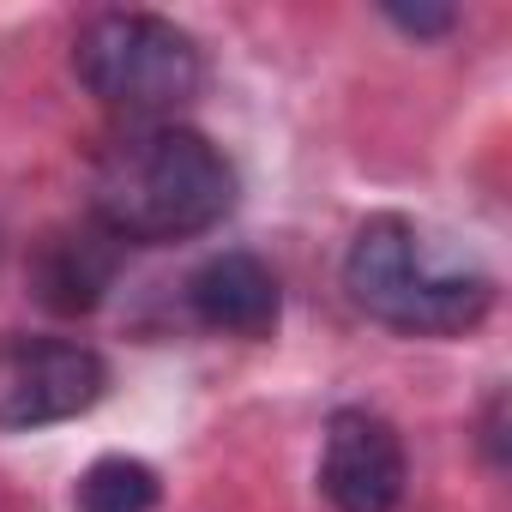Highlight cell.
Returning <instances> with one entry per match:
<instances>
[{
	"instance_id": "1",
	"label": "cell",
	"mask_w": 512,
	"mask_h": 512,
	"mask_svg": "<svg viewBox=\"0 0 512 512\" xmlns=\"http://www.w3.org/2000/svg\"><path fill=\"white\" fill-rule=\"evenodd\" d=\"M235 205V169L229 157L175 121H151L139 133H121L97 169H91V223H103L115 241H187L229 217Z\"/></svg>"
},
{
	"instance_id": "2",
	"label": "cell",
	"mask_w": 512,
	"mask_h": 512,
	"mask_svg": "<svg viewBox=\"0 0 512 512\" xmlns=\"http://www.w3.org/2000/svg\"><path fill=\"white\" fill-rule=\"evenodd\" d=\"M344 290L368 320L410 338L470 332L494 308V278L476 253L404 211H380L356 229L344 253Z\"/></svg>"
},
{
	"instance_id": "3",
	"label": "cell",
	"mask_w": 512,
	"mask_h": 512,
	"mask_svg": "<svg viewBox=\"0 0 512 512\" xmlns=\"http://www.w3.org/2000/svg\"><path fill=\"white\" fill-rule=\"evenodd\" d=\"M79 85L121 115H169L199 97V43L157 13H97L73 43Z\"/></svg>"
},
{
	"instance_id": "4",
	"label": "cell",
	"mask_w": 512,
	"mask_h": 512,
	"mask_svg": "<svg viewBox=\"0 0 512 512\" xmlns=\"http://www.w3.org/2000/svg\"><path fill=\"white\" fill-rule=\"evenodd\" d=\"M103 386H109V368L91 344L0 332V434L85 416L103 398Z\"/></svg>"
},
{
	"instance_id": "5",
	"label": "cell",
	"mask_w": 512,
	"mask_h": 512,
	"mask_svg": "<svg viewBox=\"0 0 512 512\" xmlns=\"http://www.w3.org/2000/svg\"><path fill=\"white\" fill-rule=\"evenodd\" d=\"M410 482V458L398 428L380 410L344 404L326 422V446H320V488L338 512H398Z\"/></svg>"
},
{
	"instance_id": "6",
	"label": "cell",
	"mask_w": 512,
	"mask_h": 512,
	"mask_svg": "<svg viewBox=\"0 0 512 512\" xmlns=\"http://www.w3.org/2000/svg\"><path fill=\"white\" fill-rule=\"evenodd\" d=\"M187 302L199 326L229 332V338H272L284 314V290L260 253H211L187 284Z\"/></svg>"
},
{
	"instance_id": "7",
	"label": "cell",
	"mask_w": 512,
	"mask_h": 512,
	"mask_svg": "<svg viewBox=\"0 0 512 512\" xmlns=\"http://www.w3.org/2000/svg\"><path fill=\"white\" fill-rule=\"evenodd\" d=\"M121 272V241L103 223H79V229H55L37 241L31 260V296L55 314H91Z\"/></svg>"
},
{
	"instance_id": "8",
	"label": "cell",
	"mask_w": 512,
	"mask_h": 512,
	"mask_svg": "<svg viewBox=\"0 0 512 512\" xmlns=\"http://www.w3.org/2000/svg\"><path fill=\"white\" fill-rule=\"evenodd\" d=\"M157 494H163V488H157V470H151V464L109 452V458H97V464L79 476L73 506H79V512H151Z\"/></svg>"
},
{
	"instance_id": "9",
	"label": "cell",
	"mask_w": 512,
	"mask_h": 512,
	"mask_svg": "<svg viewBox=\"0 0 512 512\" xmlns=\"http://www.w3.org/2000/svg\"><path fill=\"white\" fill-rule=\"evenodd\" d=\"M386 19H392L398 31H410V37H446V31L458 25L452 7H398V0L386 7Z\"/></svg>"
}]
</instances>
